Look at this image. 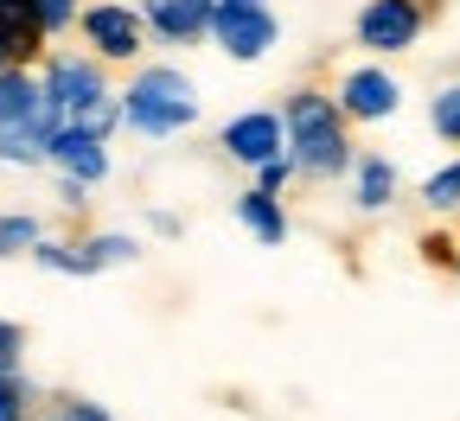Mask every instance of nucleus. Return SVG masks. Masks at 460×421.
<instances>
[{"instance_id": "25", "label": "nucleus", "mask_w": 460, "mask_h": 421, "mask_svg": "<svg viewBox=\"0 0 460 421\" xmlns=\"http://www.w3.org/2000/svg\"><path fill=\"white\" fill-rule=\"evenodd\" d=\"M58 415L65 421H115L102 402H90V396H58Z\"/></svg>"}, {"instance_id": "12", "label": "nucleus", "mask_w": 460, "mask_h": 421, "mask_svg": "<svg viewBox=\"0 0 460 421\" xmlns=\"http://www.w3.org/2000/svg\"><path fill=\"white\" fill-rule=\"evenodd\" d=\"M211 13H217V0H141L147 39H160V45H199L211 32Z\"/></svg>"}, {"instance_id": "27", "label": "nucleus", "mask_w": 460, "mask_h": 421, "mask_svg": "<svg viewBox=\"0 0 460 421\" xmlns=\"http://www.w3.org/2000/svg\"><path fill=\"white\" fill-rule=\"evenodd\" d=\"M58 205H65V211H90V186L71 179V172H58Z\"/></svg>"}, {"instance_id": "20", "label": "nucleus", "mask_w": 460, "mask_h": 421, "mask_svg": "<svg viewBox=\"0 0 460 421\" xmlns=\"http://www.w3.org/2000/svg\"><path fill=\"white\" fill-rule=\"evenodd\" d=\"M429 128H435L447 147H460V83H441V90L429 96Z\"/></svg>"}, {"instance_id": "13", "label": "nucleus", "mask_w": 460, "mask_h": 421, "mask_svg": "<svg viewBox=\"0 0 460 421\" xmlns=\"http://www.w3.org/2000/svg\"><path fill=\"white\" fill-rule=\"evenodd\" d=\"M345 179H352V205L365 211V217H377V211H390L396 205V186H402V179H396V160L390 153H352V172H345Z\"/></svg>"}, {"instance_id": "24", "label": "nucleus", "mask_w": 460, "mask_h": 421, "mask_svg": "<svg viewBox=\"0 0 460 421\" xmlns=\"http://www.w3.org/2000/svg\"><path fill=\"white\" fill-rule=\"evenodd\" d=\"M20 357H26V326L0 320V371H20Z\"/></svg>"}, {"instance_id": "9", "label": "nucleus", "mask_w": 460, "mask_h": 421, "mask_svg": "<svg viewBox=\"0 0 460 421\" xmlns=\"http://www.w3.org/2000/svg\"><path fill=\"white\" fill-rule=\"evenodd\" d=\"M0 128H65V115L45 102V83L39 71L26 65H0Z\"/></svg>"}, {"instance_id": "4", "label": "nucleus", "mask_w": 460, "mask_h": 421, "mask_svg": "<svg viewBox=\"0 0 460 421\" xmlns=\"http://www.w3.org/2000/svg\"><path fill=\"white\" fill-rule=\"evenodd\" d=\"M77 39H84L90 57H102V65H141L147 20H141V7H128V0H90L77 13Z\"/></svg>"}, {"instance_id": "21", "label": "nucleus", "mask_w": 460, "mask_h": 421, "mask_svg": "<svg viewBox=\"0 0 460 421\" xmlns=\"http://www.w3.org/2000/svg\"><path fill=\"white\" fill-rule=\"evenodd\" d=\"M32 415V383L26 371H0V421H26Z\"/></svg>"}, {"instance_id": "5", "label": "nucleus", "mask_w": 460, "mask_h": 421, "mask_svg": "<svg viewBox=\"0 0 460 421\" xmlns=\"http://www.w3.org/2000/svg\"><path fill=\"white\" fill-rule=\"evenodd\" d=\"M422 32H429V0H365L358 20H352V39H358V51H371V57L416 51Z\"/></svg>"}, {"instance_id": "14", "label": "nucleus", "mask_w": 460, "mask_h": 421, "mask_svg": "<svg viewBox=\"0 0 460 421\" xmlns=\"http://www.w3.org/2000/svg\"><path fill=\"white\" fill-rule=\"evenodd\" d=\"M237 224L256 236L262 250H281V243H288V211H281V198H275V192H256V186H250V192H237Z\"/></svg>"}, {"instance_id": "15", "label": "nucleus", "mask_w": 460, "mask_h": 421, "mask_svg": "<svg viewBox=\"0 0 460 421\" xmlns=\"http://www.w3.org/2000/svg\"><path fill=\"white\" fill-rule=\"evenodd\" d=\"M77 243H84V262H90V275L141 262V243H135L128 230H96V236H77Z\"/></svg>"}, {"instance_id": "23", "label": "nucleus", "mask_w": 460, "mask_h": 421, "mask_svg": "<svg viewBox=\"0 0 460 421\" xmlns=\"http://www.w3.org/2000/svg\"><path fill=\"white\" fill-rule=\"evenodd\" d=\"M288 186H295V160H288V153H275V160H262L256 166V192H288Z\"/></svg>"}, {"instance_id": "10", "label": "nucleus", "mask_w": 460, "mask_h": 421, "mask_svg": "<svg viewBox=\"0 0 460 421\" xmlns=\"http://www.w3.org/2000/svg\"><path fill=\"white\" fill-rule=\"evenodd\" d=\"M45 166L51 172H71V179H84V186H102L109 179V141L102 135H90V128H77V122H65L51 135V147H45Z\"/></svg>"}, {"instance_id": "2", "label": "nucleus", "mask_w": 460, "mask_h": 421, "mask_svg": "<svg viewBox=\"0 0 460 421\" xmlns=\"http://www.w3.org/2000/svg\"><path fill=\"white\" fill-rule=\"evenodd\" d=\"M115 96H122V128H135L141 141H172L199 122V83L180 65H141Z\"/></svg>"}, {"instance_id": "16", "label": "nucleus", "mask_w": 460, "mask_h": 421, "mask_svg": "<svg viewBox=\"0 0 460 421\" xmlns=\"http://www.w3.org/2000/svg\"><path fill=\"white\" fill-rule=\"evenodd\" d=\"M45 147H51V128H0V166H45Z\"/></svg>"}, {"instance_id": "19", "label": "nucleus", "mask_w": 460, "mask_h": 421, "mask_svg": "<svg viewBox=\"0 0 460 421\" xmlns=\"http://www.w3.org/2000/svg\"><path fill=\"white\" fill-rule=\"evenodd\" d=\"M39 236H45V224L32 211H0V262H7V256H32Z\"/></svg>"}, {"instance_id": "22", "label": "nucleus", "mask_w": 460, "mask_h": 421, "mask_svg": "<svg viewBox=\"0 0 460 421\" xmlns=\"http://www.w3.org/2000/svg\"><path fill=\"white\" fill-rule=\"evenodd\" d=\"M32 7H39V20H45V32H51V39H65V32H77L84 0H32Z\"/></svg>"}, {"instance_id": "28", "label": "nucleus", "mask_w": 460, "mask_h": 421, "mask_svg": "<svg viewBox=\"0 0 460 421\" xmlns=\"http://www.w3.org/2000/svg\"><path fill=\"white\" fill-rule=\"evenodd\" d=\"M26 421H65V415H58V408H51V415H26Z\"/></svg>"}, {"instance_id": "1", "label": "nucleus", "mask_w": 460, "mask_h": 421, "mask_svg": "<svg viewBox=\"0 0 460 421\" xmlns=\"http://www.w3.org/2000/svg\"><path fill=\"white\" fill-rule=\"evenodd\" d=\"M281 128H288V160H295V179L307 186H332V179L352 172V122H345V109L332 102V90H288L281 102Z\"/></svg>"}, {"instance_id": "7", "label": "nucleus", "mask_w": 460, "mask_h": 421, "mask_svg": "<svg viewBox=\"0 0 460 421\" xmlns=\"http://www.w3.org/2000/svg\"><path fill=\"white\" fill-rule=\"evenodd\" d=\"M332 102L345 109V122L377 128V122H390V115L402 109V83H396L384 65H352V71L332 83Z\"/></svg>"}, {"instance_id": "6", "label": "nucleus", "mask_w": 460, "mask_h": 421, "mask_svg": "<svg viewBox=\"0 0 460 421\" xmlns=\"http://www.w3.org/2000/svg\"><path fill=\"white\" fill-rule=\"evenodd\" d=\"M205 39L230 57V65H262V57L281 45V20L269 13V0H262V7H224V0H217Z\"/></svg>"}, {"instance_id": "17", "label": "nucleus", "mask_w": 460, "mask_h": 421, "mask_svg": "<svg viewBox=\"0 0 460 421\" xmlns=\"http://www.w3.org/2000/svg\"><path fill=\"white\" fill-rule=\"evenodd\" d=\"M416 198H422L429 217H454V211H460V160L435 166V172L422 179V192H416Z\"/></svg>"}, {"instance_id": "18", "label": "nucleus", "mask_w": 460, "mask_h": 421, "mask_svg": "<svg viewBox=\"0 0 460 421\" xmlns=\"http://www.w3.org/2000/svg\"><path fill=\"white\" fill-rule=\"evenodd\" d=\"M32 262L39 268H51V275H90V262H84V243H65V236H39L32 243Z\"/></svg>"}, {"instance_id": "8", "label": "nucleus", "mask_w": 460, "mask_h": 421, "mask_svg": "<svg viewBox=\"0 0 460 421\" xmlns=\"http://www.w3.org/2000/svg\"><path fill=\"white\" fill-rule=\"evenodd\" d=\"M217 153L224 160H237V166H262L275 153H288V128H281V109H243V115H230V122L217 128Z\"/></svg>"}, {"instance_id": "26", "label": "nucleus", "mask_w": 460, "mask_h": 421, "mask_svg": "<svg viewBox=\"0 0 460 421\" xmlns=\"http://www.w3.org/2000/svg\"><path fill=\"white\" fill-rule=\"evenodd\" d=\"M422 256H429L435 268H460V243H454V236H441V230L422 236Z\"/></svg>"}, {"instance_id": "29", "label": "nucleus", "mask_w": 460, "mask_h": 421, "mask_svg": "<svg viewBox=\"0 0 460 421\" xmlns=\"http://www.w3.org/2000/svg\"><path fill=\"white\" fill-rule=\"evenodd\" d=\"M224 7H262V0H224Z\"/></svg>"}, {"instance_id": "3", "label": "nucleus", "mask_w": 460, "mask_h": 421, "mask_svg": "<svg viewBox=\"0 0 460 421\" xmlns=\"http://www.w3.org/2000/svg\"><path fill=\"white\" fill-rule=\"evenodd\" d=\"M39 83H45V102L65 115V122H77L84 109H96L102 96H115L102 57H90V51H65V45H51V51L39 57Z\"/></svg>"}, {"instance_id": "11", "label": "nucleus", "mask_w": 460, "mask_h": 421, "mask_svg": "<svg viewBox=\"0 0 460 421\" xmlns=\"http://www.w3.org/2000/svg\"><path fill=\"white\" fill-rule=\"evenodd\" d=\"M45 51H51V32H45V20H39L32 0H0V65L39 71Z\"/></svg>"}]
</instances>
